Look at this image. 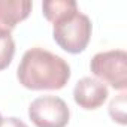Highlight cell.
Returning <instances> with one entry per match:
<instances>
[{"label":"cell","mask_w":127,"mask_h":127,"mask_svg":"<svg viewBox=\"0 0 127 127\" xmlns=\"http://www.w3.org/2000/svg\"><path fill=\"white\" fill-rule=\"evenodd\" d=\"M17 78L29 90H61L70 79V66L60 55L36 46L24 52Z\"/></svg>","instance_id":"6da1fadb"},{"label":"cell","mask_w":127,"mask_h":127,"mask_svg":"<svg viewBox=\"0 0 127 127\" xmlns=\"http://www.w3.org/2000/svg\"><path fill=\"white\" fill-rule=\"evenodd\" d=\"M91 20L79 11L52 24L55 43L69 54L82 52L91 39Z\"/></svg>","instance_id":"7a4b0ae2"},{"label":"cell","mask_w":127,"mask_h":127,"mask_svg":"<svg viewBox=\"0 0 127 127\" xmlns=\"http://www.w3.org/2000/svg\"><path fill=\"white\" fill-rule=\"evenodd\" d=\"M90 70L105 85L124 91L127 88V52L124 49H111L97 52L90 61Z\"/></svg>","instance_id":"3957f363"},{"label":"cell","mask_w":127,"mask_h":127,"mask_svg":"<svg viewBox=\"0 0 127 127\" xmlns=\"http://www.w3.org/2000/svg\"><path fill=\"white\" fill-rule=\"evenodd\" d=\"M29 118L36 127H66L70 109L58 96H40L30 103Z\"/></svg>","instance_id":"277c9868"},{"label":"cell","mask_w":127,"mask_h":127,"mask_svg":"<svg viewBox=\"0 0 127 127\" xmlns=\"http://www.w3.org/2000/svg\"><path fill=\"white\" fill-rule=\"evenodd\" d=\"M109 96L108 87L91 76H85L79 79L73 88V100L75 103L85 109V111H94L100 108Z\"/></svg>","instance_id":"5b68a950"},{"label":"cell","mask_w":127,"mask_h":127,"mask_svg":"<svg viewBox=\"0 0 127 127\" xmlns=\"http://www.w3.org/2000/svg\"><path fill=\"white\" fill-rule=\"evenodd\" d=\"M30 0H0V33H11L32 12Z\"/></svg>","instance_id":"8992f818"},{"label":"cell","mask_w":127,"mask_h":127,"mask_svg":"<svg viewBox=\"0 0 127 127\" xmlns=\"http://www.w3.org/2000/svg\"><path fill=\"white\" fill-rule=\"evenodd\" d=\"M42 11L49 23H57L75 12H78V5L75 0H45L42 3Z\"/></svg>","instance_id":"52a82bcc"},{"label":"cell","mask_w":127,"mask_h":127,"mask_svg":"<svg viewBox=\"0 0 127 127\" xmlns=\"http://www.w3.org/2000/svg\"><path fill=\"white\" fill-rule=\"evenodd\" d=\"M15 55V42L11 33H0V72L5 70Z\"/></svg>","instance_id":"ba28073f"},{"label":"cell","mask_w":127,"mask_h":127,"mask_svg":"<svg viewBox=\"0 0 127 127\" xmlns=\"http://www.w3.org/2000/svg\"><path fill=\"white\" fill-rule=\"evenodd\" d=\"M109 115L118 124H126V93L118 94L109 103Z\"/></svg>","instance_id":"9c48e42d"},{"label":"cell","mask_w":127,"mask_h":127,"mask_svg":"<svg viewBox=\"0 0 127 127\" xmlns=\"http://www.w3.org/2000/svg\"><path fill=\"white\" fill-rule=\"evenodd\" d=\"M0 127H29V126L17 117H8L0 120Z\"/></svg>","instance_id":"30bf717a"},{"label":"cell","mask_w":127,"mask_h":127,"mask_svg":"<svg viewBox=\"0 0 127 127\" xmlns=\"http://www.w3.org/2000/svg\"><path fill=\"white\" fill-rule=\"evenodd\" d=\"M0 120H2V115H0Z\"/></svg>","instance_id":"8fae6325"}]
</instances>
